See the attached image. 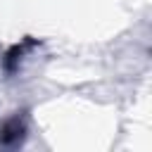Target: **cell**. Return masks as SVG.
Segmentation results:
<instances>
[{"mask_svg": "<svg viewBox=\"0 0 152 152\" xmlns=\"http://www.w3.org/2000/svg\"><path fill=\"white\" fill-rule=\"evenodd\" d=\"M21 133H24V124H21L19 119H12V121H7V124L2 126L0 140H2V142H14V140L21 138Z\"/></svg>", "mask_w": 152, "mask_h": 152, "instance_id": "cell-1", "label": "cell"}]
</instances>
